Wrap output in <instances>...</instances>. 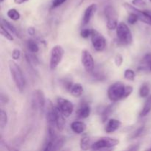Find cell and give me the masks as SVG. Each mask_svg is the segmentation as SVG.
I'll list each match as a JSON object with an SVG mask.
<instances>
[{"instance_id":"cell-23","label":"cell","mask_w":151,"mask_h":151,"mask_svg":"<svg viewBox=\"0 0 151 151\" xmlns=\"http://www.w3.org/2000/svg\"><path fill=\"white\" fill-rule=\"evenodd\" d=\"M27 45L28 50L29 52H31L32 53H36L39 50V47H38V44L32 39L28 40L27 43Z\"/></svg>"},{"instance_id":"cell-22","label":"cell","mask_w":151,"mask_h":151,"mask_svg":"<svg viewBox=\"0 0 151 151\" xmlns=\"http://www.w3.org/2000/svg\"><path fill=\"white\" fill-rule=\"evenodd\" d=\"M149 93H150L149 85L147 83H144L139 88V96L142 98H146V97H148Z\"/></svg>"},{"instance_id":"cell-3","label":"cell","mask_w":151,"mask_h":151,"mask_svg":"<svg viewBox=\"0 0 151 151\" xmlns=\"http://www.w3.org/2000/svg\"><path fill=\"white\" fill-rule=\"evenodd\" d=\"M116 36L119 42L125 45H130L133 42V35L131 29L125 23L121 22L116 27Z\"/></svg>"},{"instance_id":"cell-42","label":"cell","mask_w":151,"mask_h":151,"mask_svg":"<svg viewBox=\"0 0 151 151\" xmlns=\"http://www.w3.org/2000/svg\"><path fill=\"white\" fill-rule=\"evenodd\" d=\"M149 150H151V148H150V149H149Z\"/></svg>"},{"instance_id":"cell-13","label":"cell","mask_w":151,"mask_h":151,"mask_svg":"<svg viewBox=\"0 0 151 151\" xmlns=\"http://www.w3.org/2000/svg\"><path fill=\"white\" fill-rule=\"evenodd\" d=\"M55 127L59 131H63L64 129L65 125H66L65 116L60 112L58 106L56 107L55 114Z\"/></svg>"},{"instance_id":"cell-20","label":"cell","mask_w":151,"mask_h":151,"mask_svg":"<svg viewBox=\"0 0 151 151\" xmlns=\"http://www.w3.org/2000/svg\"><path fill=\"white\" fill-rule=\"evenodd\" d=\"M1 24H2L3 26L6 28V29H8V30L10 31L11 33L13 34V35H15L16 36H17V37H20L19 36V32H18L17 29H16V27H15L13 24H11L10 22H7V20H5V19H1Z\"/></svg>"},{"instance_id":"cell-31","label":"cell","mask_w":151,"mask_h":151,"mask_svg":"<svg viewBox=\"0 0 151 151\" xmlns=\"http://www.w3.org/2000/svg\"><path fill=\"white\" fill-rule=\"evenodd\" d=\"M91 29H83L81 30V35L82 38H88V37L91 36Z\"/></svg>"},{"instance_id":"cell-9","label":"cell","mask_w":151,"mask_h":151,"mask_svg":"<svg viewBox=\"0 0 151 151\" xmlns=\"http://www.w3.org/2000/svg\"><path fill=\"white\" fill-rule=\"evenodd\" d=\"M45 105L46 100L44 92L40 89L34 91L32 95V106L34 109H37L42 114L44 111Z\"/></svg>"},{"instance_id":"cell-4","label":"cell","mask_w":151,"mask_h":151,"mask_svg":"<svg viewBox=\"0 0 151 151\" xmlns=\"http://www.w3.org/2000/svg\"><path fill=\"white\" fill-rule=\"evenodd\" d=\"M119 143V140L117 139L109 137H103L91 145V149L93 150L110 149L116 146Z\"/></svg>"},{"instance_id":"cell-41","label":"cell","mask_w":151,"mask_h":151,"mask_svg":"<svg viewBox=\"0 0 151 151\" xmlns=\"http://www.w3.org/2000/svg\"><path fill=\"white\" fill-rule=\"evenodd\" d=\"M149 1H150V2H151V0H149Z\"/></svg>"},{"instance_id":"cell-8","label":"cell","mask_w":151,"mask_h":151,"mask_svg":"<svg viewBox=\"0 0 151 151\" xmlns=\"http://www.w3.org/2000/svg\"><path fill=\"white\" fill-rule=\"evenodd\" d=\"M91 43L94 50L98 52L104 50L106 47V40L102 34H100L96 29H91Z\"/></svg>"},{"instance_id":"cell-14","label":"cell","mask_w":151,"mask_h":151,"mask_svg":"<svg viewBox=\"0 0 151 151\" xmlns=\"http://www.w3.org/2000/svg\"><path fill=\"white\" fill-rule=\"evenodd\" d=\"M91 107L88 103H83L77 110L76 115L80 119H86L91 114Z\"/></svg>"},{"instance_id":"cell-6","label":"cell","mask_w":151,"mask_h":151,"mask_svg":"<svg viewBox=\"0 0 151 151\" xmlns=\"http://www.w3.org/2000/svg\"><path fill=\"white\" fill-rule=\"evenodd\" d=\"M63 54H64V50L61 46L56 45L52 49L50 60V68L51 70L55 69L60 64L63 58Z\"/></svg>"},{"instance_id":"cell-24","label":"cell","mask_w":151,"mask_h":151,"mask_svg":"<svg viewBox=\"0 0 151 151\" xmlns=\"http://www.w3.org/2000/svg\"><path fill=\"white\" fill-rule=\"evenodd\" d=\"M7 16L13 21H18L20 19L21 16L19 12L14 8L10 9L7 13Z\"/></svg>"},{"instance_id":"cell-38","label":"cell","mask_w":151,"mask_h":151,"mask_svg":"<svg viewBox=\"0 0 151 151\" xmlns=\"http://www.w3.org/2000/svg\"><path fill=\"white\" fill-rule=\"evenodd\" d=\"M127 150H139V145H132V147H128Z\"/></svg>"},{"instance_id":"cell-34","label":"cell","mask_w":151,"mask_h":151,"mask_svg":"<svg viewBox=\"0 0 151 151\" xmlns=\"http://www.w3.org/2000/svg\"><path fill=\"white\" fill-rule=\"evenodd\" d=\"M21 56V52L19 49H14L13 50V52H12V58H13V60H19V58Z\"/></svg>"},{"instance_id":"cell-36","label":"cell","mask_w":151,"mask_h":151,"mask_svg":"<svg viewBox=\"0 0 151 151\" xmlns=\"http://www.w3.org/2000/svg\"><path fill=\"white\" fill-rule=\"evenodd\" d=\"M66 0H52V7H59L60 5H61L62 4H63V3L66 1Z\"/></svg>"},{"instance_id":"cell-10","label":"cell","mask_w":151,"mask_h":151,"mask_svg":"<svg viewBox=\"0 0 151 151\" xmlns=\"http://www.w3.org/2000/svg\"><path fill=\"white\" fill-rule=\"evenodd\" d=\"M58 108L60 111L65 117H69L72 114L74 110V105L69 100L66 99L58 97L57 100Z\"/></svg>"},{"instance_id":"cell-29","label":"cell","mask_w":151,"mask_h":151,"mask_svg":"<svg viewBox=\"0 0 151 151\" xmlns=\"http://www.w3.org/2000/svg\"><path fill=\"white\" fill-rule=\"evenodd\" d=\"M139 20V17L136 13H129V16L128 18V22L130 24H134L137 23V21Z\"/></svg>"},{"instance_id":"cell-28","label":"cell","mask_w":151,"mask_h":151,"mask_svg":"<svg viewBox=\"0 0 151 151\" xmlns=\"http://www.w3.org/2000/svg\"><path fill=\"white\" fill-rule=\"evenodd\" d=\"M145 129V126L144 125H142V126H140L138 128H137V130H136L134 132H133L132 134H131V136H130V138L131 139H135V138H137L138 137H139L140 135H141L142 134L143 131H144Z\"/></svg>"},{"instance_id":"cell-11","label":"cell","mask_w":151,"mask_h":151,"mask_svg":"<svg viewBox=\"0 0 151 151\" xmlns=\"http://www.w3.org/2000/svg\"><path fill=\"white\" fill-rule=\"evenodd\" d=\"M81 62L86 71L90 72L94 70V61L91 53L86 50H83L81 53Z\"/></svg>"},{"instance_id":"cell-17","label":"cell","mask_w":151,"mask_h":151,"mask_svg":"<svg viewBox=\"0 0 151 151\" xmlns=\"http://www.w3.org/2000/svg\"><path fill=\"white\" fill-rule=\"evenodd\" d=\"M151 111V95L148 96L145 102L144 106L139 113V116L142 117L146 116Z\"/></svg>"},{"instance_id":"cell-27","label":"cell","mask_w":151,"mask_h":151,"mask_svg":"<svg viewBox=\"0 0 151 151\" xmlns=\"http://www.w3.org/2000/svg\"><path fill=\"white\" fill-rule=\"evenodd\" d=\"M124 77L126 80H128V81H134L135 79V77H136V74L132 69H128L125 71L124 72Z\"/></svg>"},{"instance_id":"cell-25","label":"cell","mask_w":151,"mask_h":151,"mask_svg":"<svg viewBox=\"0 0 151 151\" xmlns=\"http://www.w3.org/2000/svg\"><path fill=\"white\" fill-rule=\"evenodd\" d=\"M7 113L4 111L3 109H1L0 111V127L1 129L4 128L7 125Z\"/></svg>"},{"instance_id":"cell-18","label":"cell","mask_w":151,"mask_h":151,"mask_svg":"<svg viewBox=\"0 0 151 151\" xmlns=\"http://www.w3.org/2000/svg\"><path fill=\"white\" fill-rule=\"evenodd\" d=\"M70 92L74 97H79L82 95L83 92V86L80 83H75L72 85V88L70 89Z\"/></svg>"},{"instance_id":"cell-32","label":"cell","mask_w":151,"mask_h":151,"mask_svg":"<svg viewBox=\"0 0 151 151\" xmlns=\"http://www.w3.org/2000/svg\"><path fill=\"white\" fill-rule=\"evenodd\" d=\"M132 4L137 7H144L146 5V0H132Z\"/></svg>"},{"instance_id":"cell-26","label":"cell","mask_w":151,"mask_h":151,"mask_svg":"<svg viewBox=\"0 0 151 151\" xmlns=\"http://www.w3.org/2000/svg\"><path fill=\"white\" fill-rule=\"evenodd\" d=\"M1 35H3L6 39L9 40V41H13V37L11 35V32L8 29H6L2 24H1Z\"/></svg>"},{"instance_id":"cell-5","label":"cell","mask_w":151,"mask_h":151,"mask_svg":"<svg viewBox=\"0 0 151 151\" xmlns=\"http://www.w3.org/2000/svg\"><path fill=\"white\" fill-rule=\"evenodd\" d=\"M123 6L126 9L127 11L128 12V13H136L138 16L139 20L147 24L151 25V11H150V10L144 11V10H139V9L136 8L135 7H134L133 5H131V4H128L127 2L124 3Z\"/></svg>"},{"instance_id":"cell-30","label":"cell","mask_w":151,"mask_h":151,"mask_svg":"<svg viewBox=\"0 0 151 151\" xmlns=\"http://www.w3.org/2000/svg\"><path fill=\"white\" fill-rule=\"evenodd\" d=\"M144 61L149 70L151 71V53H147L144 57Z\"/></svg>"},{"instance_id":"cell-1","label":"cell","mask_w":151,"mask_h":151,"mask_svg":"<svg viewBox=\"0 0 151 151\" xmlns=\"http://www.w3.org/2000/svg\"><path fill=\"white\" fill-rule=\"evenodd\" d=\"M133 87L122 82H116L109 88L107 91L108 97L112 102H117L129 97L133 92Z\"/></svg>"},{"instance_id":"cell-15","label":"cell","mask_w":151,"mask_h":151,"mask_svg":"<svg viewBox=\"0 0 151 151\" xmlns=\"http://www.w3.org/2000/svg\"><path fill=\"white\" fill-rule=\"evenodd\" d=\"M121 122L118 119H109V122H107L106 125V128H105V131L108 134H110V133H113L114 131H116V130L119 129L120 128Z\"/></svg>"},{"instance_id":"cell-19","label":"cell","mask_w":151,"mask_h":151,"mask_svg":"<svg viewBox=\"0 0 151 151\" xmlns=\"http://www.w3.org/2000/svg\"><path fill=\"white\" fill-rule=\"evenodd\" d=\"M115 103H113V104H111L109 106H108L107 107L105 108L103 111V113H102V120L103 122H106V120L108 119V118L109 117L111 114H112L113 111L114 110V108H115Z\"/></svg>"},{"instance_id":"cell-35","label":"cell","mask_w":151,"mask_h":151,"mask_svg":"<svg viewBox=\"0 0 151 151\" xmlns=\"http://www.w3.org/2000/svg\"><path fill=\"white\" fill-rule=\"evenodd\" d=\"M0 102L2 105L7 104L9 102V97L7 94H4L3 92L1 93V97H0Z\"/></svg>"},{"instance_id":"cell-12","label":"cell","mask_w":151,"mask_h":151,"mask_svg":"<svg viewBox=\"0 0 151 151\" xmlns=\"http://www.w3.org/2000/svg\"><path fill=\"white\" fill-rule=\"evenodd\" d=\"M97 9V6L96 4H90L88 7H87V8L86 9L85 12H84L83 17L82 20V24L83 26L88 24L89 23L90 20L92 18L93 15L95 13L96 10Z\"/></svg>"},{"instance_id":"cell-33","label":"cell","mask_w":151,"mask_h":151,"mask_svg":"<svg viewBox=\"0 0 151 151\" xmlns=\"http://www.w3.org/2000/svg\"><path fill=\"white\" fill-rule=\"evenodd\" d=\"M122 61H123V58H122V55L120 54H117L115 57L114 62L115 64H116V66H120L122 65Z\"/></svg>"},{"instance_id":"cell-16","label":"cell","mask_w":151,"mask_h":151,"mask_svg":"<svg viewBox=\"0 0 151 151\" xmlns=\"http://www.w3.org/2000/svg\"><path fill=\"white\" fill-rule=\"evenodd\" d=\"M71 128L75 134H83L86 130V125L81 121H74L71 124Z\"/></svg>"},{"instance_id":"cell-39","label":"cell","mask_w":151,"mask_h":151,"mask_svg":"<svg viewBox=\"0 0 151 151\" xmlns=\"http://www.w3.org/2000/svg\"><path fill=\"white\" fill-rule=\"evenodd\" d=\"M28 1V0H14V2L16 3V4H23L24 2H25V1Z\"/></svg>"},{"instance_id":"cell-40","label":"cell","mask_w":151,"mask_h":151,"mask_svg":"<svg viewBox=\"0 0 151 151\" xmlns=\"http://www.w3.org/2000/svg\"><path fill=\"white\" fill-rule=\"evenodd\" d=\"M0 1H1V3H2L4 1V0H0Z\"/></svg>"},{"instance_id":"cell-2","label":"cell","mask_w":151,"mask_h":151,"mask_svg":"<svg viewBox=\"0 0 151 151\" xmlns=\"http://www.w3.org/2000/svg\"><path fill=\"white\" fill-rule=\"evenodd\" d=\"M8 66L11 77L16 88L20 92H22L26 86V80H25L24 75L22 72V69L16 62L13 61V60L9 61Z\"/></svg>"},{"instance_id":"cell-37","label":"cell","mask_w":151,"mask_h":151,"mask_svg":"<svg viewBox=\"0 0 151 151\" xmlns=\"http://www.w3.org/2000/svg\"><path fill=\"white\" fill-rule=\"evenodd\" d=\"M35 29H34L33 27H32L28 29V33H29L30 35H33L34 34H35Z\"/></svg>"},{"instance_id":"cell-7","label":"cell","mask_w":151,"mask_h":151,"mask_svg":"<svg viewBox=\"0 0 151 151\" xmlns=\"http://www.w3.org/2000/svg\"><path fill=\"white\" fill-rule=\"evenodd\" d=\"M105 15L107 19V27L110 30L116 29L118 26V14L114 7L109 5L105 8Z\"/></svg>"},{"instance_id":"cell-21","label":"cell","mask_w":151,"mask_h":151,"mask_svg":"<svg viewBox=\"0 0 151 151\" xmlns=\"http://www.w3.org/2000/svg\"><path fill=\"white\" fill-rule=\"evenodd\" d=\"M91 140H90V138L88 137V136H84L81 138V143H80V145H81V150H87L89 149L90 146L91 147Z\"/></svg>"}]
</instances>
